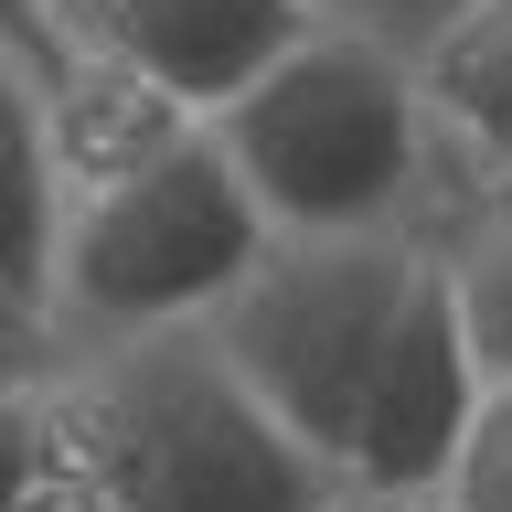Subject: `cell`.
<instances>
[{"label":"cell","instance_id":"1","mask_svg":"<svg viewBox=\"0 0 512 512\" xmlns=\"http://www.w3.org/2000/svg\"><path fill=\"white\" fill-rule=\"evenodd\" d=\"M54 427L107 512H320L342 480L246 395L203 320L54 352Z\"/></svg>","mask_w":512,"mask_h":512},{"label":"cell","instance_id":"2","mask_svg":"<svg viewBox=\"0 0 512 512\" xmlns=\"http://www.w3.org/2000/svg\"><path fill=\"white\" fill-rule=\"evenodd\" d=\"M214 150L256 192L267 235H438V139L395 43L310 22L203 107Z\"/></svg>","mask_w":512,"mask_h":512},{"label":"cell","instance_id":"3","mask_svg":"<svg viewBox=\"0 0 512 512\" xmlns=\"http://www.w3.org/2000/svg\"><path fill=\"white\" fill-rule=\"evenodd\" d=\"M256 246H267V214L214 150V128H171L150 160L64 192L54 267H43V352H96L128 331L203 320L256 267Z\"/></svg>","mask_w":512,"mask_h":512},{"label":"cell","instance_id":"4","mask_svg":"<svg viewBox=\"0 0 512 512\" xmlns=\"http://www.w3.org/2000/svg\"><path fill=\"white\" fill-rule=\"evenodd\" d=\"M416 267H427V235H267L256 267L203 310V331L246 374L256 406L310 459L342 470L363 374H374L384 331L406 310Z\"/></svg>","mask_w":512,"mask_h":512},{"label":"cell","instance_id":"5","mask_svg":"<svg viewBox=\"0 0 512 512\" xmlns=\"http://www.w3.org/2000/svg\"><path fill=\"white\" fill-rule=\"evenodd\" d=\"M470 395H480V352L459 331L438 246H427L406 310H395L374 374H363V406H352V438H342V480H363V491H438L448 448L470 427Z\"/></svg>","mask_w":512,"mask_h":512},{"label":"cell","instance_id":"6","mask_svg":"<svg viewBox=\"0 0 512 512\" xmlns=\"http://www.w3.org/2000/svg\"><path fill=\"white\" fill-rule=\"evenodd\" d=\"M64 32H75V54L128 64V75H150L160 96H182L203 118L278 43L310 32V0H64Z\"/></svg>","mask_w":512,"mask_h":512},{"label":"cell","instance_id":"7","mask_svg":"<svg viewBox=\"0 0 512 512\" xmlns=\"http://www.w3.org/2000/svg\"><path fill=\"white\" fill-rule=\"evenodd\" d=\"M416 118L438 139V214L512 182V0H459L406 54Z\"/></svg>","mask_w":512,"mask_h":512},{"label":"cell","instance_id":"8","mask_svg":"<svg viewBox=\"0 0 512 512\" xmlns=\"http://www.w3.org/2000/svg\"><path fill=\"white\" fill-rule=\"evenodd\" d=\"M32 96H43V150H54L64 192L107 182L128 160H150L171 128H192L182 96H160L150 75H128V64H107V54H75L54 86H32Z\"/></svg>","mask_w":512,"mask_h":512},{"label":"cell","instance_id":"9","mask_svg":"<svg viewBox=\"0 0 512 512\" xmlns=\"http://www.w3.org/2000/svg\"><path fill=\"white\" fill-rule=\"evenodd\" d=\"M54 150H43V96L11 54H0V299H22L43 320V267H54Z\"/></svg>","mask_w":512,"mask_h":512},{"label":"cell","instance_id":"10","mask_svg":"<svg viewBox=\"0 0 512 512\" xmlns=\"http://www.w3.org/2000/svg\"><path fill=\"white\" fill-rule=\"evenodd\" d=\"M427 246L448 267V299H459V331H470L480 374H512V182L448 203Z\"/></svg>","mask_w":512,"mask_h":512},{"label":"cell","instance_id":"11","mask_svg":"<svg viewBox=\"0 0 512 512\" xmlns=\"http://www.w3.org/2000/svg\"><path fill=\"white\" fill-rule=\"evenodd\" d=\"M427 502L438 512H512V374H480L470 427H459V448H448Z\"/></svg>","mask_w":512,"mask_h":512},{"label":"cell","instance_id":"12","mask_svg":"<svg viewBox=\"0 0 512 512\" xmlns=\"http://www.w3.org/2000/svg\"><path fill=\"white\" fill-rule=\"evenodd\" d=\"M54 448V363H0V512Z\"/></svg>","mask_w":512,"mask_h":512},{"label":"cell","instance_id":"13","mask_svg":"<svg viewBox=\"0 0 512 512\" xmlns=\"http://www.w3.org/2000/svg\"><path fill=\"white\" fill-rule=\"evenodd\" d=\"M0 54L22 64L32 86H54L75 64V32H64V0H0Z\"/></svg>","mask_w":512,"mask_h":512},{"label":"cell","instance_id":"14","mask_svg":"<svg viewBox=\"0 0 512 512\" xmlns=\"http://www.w3.org/2000/svg\"><path fill=\"white\" fill-rule=\"evenodd\" d=\"M459 0H310V22H342V32H374V43H395V54H416L427 32L448 22Z\"/></svg>","mask_w":512,"mask_h":512},{"label":"cell","instance_id":"15","mask_svg":"<svg viewBox=\"0 0 512 512\" xmlns=\"http://www.w3.org/2000/svg\"><path fill=\"white\" fill-rule=\"evenodd\" d=\"M11 512H107V491H96V470L64 448V427H54V448H43V470L22 480V502Z\"/></svg>","mask_w":512,"mask_h":512},{"label":"cell","instance_id":"16","mask_svg":"<svg viewBox=\"0 0 512 512\" xmlns=\"http://www.w3.org/2000/svg\"><path fill=\"white\" fill-rule=\"evenodd\" d=\"M320 512H438V502H427V491H363V480H331Z\"/></svg>","mask_w":512,"mask_h":512},{"label":"cell","instance_id":"17","mask_svg":"<svg viewBox=\"0 0 512 512\" xmlns=\"http://www.w3.org/2000/svg\"><path fill=\"white\" fill-rule=\"evenodd\" d=\"M0 363H54V352H43V320H32L22 299H0Z\"/></svg>","mask_w":512,"mask_h":512}]
</instances>
